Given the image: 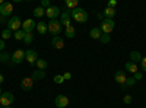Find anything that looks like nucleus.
<instances>
[{
	"label": "nucleus",
	"mask_w": 146,
	"mask_h": 108,
	"mask_svg": "<svg viewBox=\"0 0 146 108\" xmlns=\"http://www.w3.org/2000/svg\"><path fill=\"white\" fill-rule=\"evenodd\" d=\"M70 18L78 23H85L88 21V12L82 7H76V9L70 10Z\"/></svg>",
	"instance_id": "1"
},
{
	"label": "nucleus",
	"mask_w": 146,
	"mask_h": 108,
	"mask_svg": "<svg viewBox=\"0 0 146 108\" xmlns=\"http://www.w3.org/2000/svg\"><path fill=\"white\" fill-rule=\"evenodd\" d=\"M62 22L57 21V19H53L47 23V28H48V32H50L51 35H54V37H58L60 34H62Z\"/></svg>",
	"instance_id": "2"
},
{
	"label": "nucleus",
	"mask_w": 146,
	"mask_h": 108,
	"mask_svg": "<svg viewBox=\"0 0 146 108\" xmlns=\"http://www.w3.org/2000/svg\"><path fill=\"white\" fill-rule=\"evenodd\" d=\"M13 102H15V95L12 92H3L2 95H0V105L10 107Z\"/></svg>",
	"instance_id": "3"
},
{
	"label": "nucleus",
	"mask_w": 146,
	"mask_h": 108,
	"mask_svg": "<svg viewBox=\"0 0 146 108\" xmlns=\"http://www.w3.org/2000/svg\"><path fill=\"white\" fill-rule=\"evenodd\" d=\"M114 27H115V22L113 19H104L100 25V29L104 32V34H111L114 31Z\"/></svg>",
	"instance_id": "4"
},
{
	"label": "nucleus",
	"mask_w": 146,
	"mask_h": 108,
	"mask_svg": "<svg viewBox=\"0 0 146 108\" xmlns=\"http://www.w3.org/2000/svg\"><path fill=\"white\" fill-rule=\"evenodd\" d=\"M22 27V22H21V19H19V16H12L9 21H7V29H10L12 32H16V31H19V28Z\"/></svg>",
	"instance_id": "5"
},
{
	"label": "nucleus",
	"mask_w": 146,
	"mask_h": 108,
	"mask_svg": "<svg viewBox=\"0 0 146 108\" xmlns=\"http://www.w3.org/2000/svg\"><path fill=\"white\" fill-rule=\"evenodd\" d=\"M23 60H25V51H23V50H16L13 54L10 56L12 64H21Z\"/></svg>",
	"instance_id": "6"
},
{
	"label": "nucleus",
	"mask_w": 146,
	"mask_h": 108,
	"mask_svg": "<svg viewBox=\"0 0 146 108\" xmlns=\"http://www.w3.org/2000/svg\"><path fill=\"white\" fill-rule=\"evenodd\" d=\"M45 15L50 18V21H53V19H56L57 16L62 15V10H60L58 6H50L48 9H45Z\"/></svg>",
	"instance_id": "7"
},
{
	"label": "nucleus",
	"mask_w": 146,
	"mask_h": 108,
	"mask_svg": "<svg viewBox=\"0 0 146 108\" xmlns=\"http://www.w3.org/2000/svg\"><path fill=\"white\" fill-rule=\"evenodd\" d=\"M12 12H13V5H12V3L5 2L3 5H0V16L6 18V16L12 15Z\"/></svg>",
	"instance_id": "8"
},
{
	"label": "nucleus",
	"mask_w": 146,
	"mask_h": 108,
	"mask_svg": "<svg viewBox=\"0 0 146 108\" xmlns=\"http://www.w3.org/2000/svg\"><path fill=\"white\" fill-rule=\"evenodd\" d=\"M35 28H36V23H35L34 19H27V21H23V22H22V31L25 32V34L32 32Z\"/></svg>",
	"instance_id": "9"
},
{
	"label": "nucleus",
	"mask_w": 146,
	"mask_h": 108,
	"mask_svg": "<svg viewBox=\"0 0 146 108\" xmlns=\"http://www.w3.org/2000/svg\"><path fill=\"white\" fill-rule=\"evenodd\" d=\"M54 104L57 108H66L69 105V98L66 95H57L56 99H54Z\"/></svg>",
	"instance_id": "10"
},
{
	"label": "nucleus",
	"mask_w": 146,
	"mask_h": 108,
	"mask_svg": "<svg viewBox=\"0 0 146 108\" xmlns=\"http://www.w3.org/2000/svg\"><path fill=\"white\" fill-rule=\"evenodd\" d=\"M25 60L29 64H35L36 60H38V53L35 50H27L25 51Z\"/></svg>",
	"instance_id": "11"
},
{
	"label": "nucleus",
	"mask_w": 146,
	"mask_h": 108,
	"mask_svg": "<svg viewBox=\"0 0 146 108\" xmlns=\"http://www.w3.org/2000/svg\"><path fill=\"white\" fill-rule=\"evenodd\" d=\"M62 25L63 27H66V28H69V27H72V18H70V10H64V12H62Z\"/></svg>",
	"instance_id": "12"
},
{
	"label": "nucleus",
	"mask_w": 146,
	"mask_h": 108,
	"mask_svg": "<svg viewBox=\"0 0 146 108\" xmlns=\"http://www.w3.org/2000/svg\"><path fill=\"white\" fill-rule=\"evenodd\" d=\"M114 79H115L117 83H120V85L123 86L124 83H126V80H127L126 72H124V70H117V72H115V75H114Z\"/></svg>",
	"instance_id": "13"
},
{
	"label": "nucleus",
	"mask_w": 146,
	"mask_h": 108,
	"mask_svg": "<svg viewBox=\"0 0 146 108\" xmlns=\"http://www.w3.org/2000/svg\"><path fill=\"white\" fill-rule=\"evenodd\" d=\"M32 86H34V80H32V78H25V79H22V82H21V88H22V91L28 92V91L32 89Z\"/></svg>",
	"instance_id": "14"
},
{
	"label": "nucleus",
	"mask_w": 146,
	"mask_h": 108,
	"mask_svg": "<svg viewBox=\"0 0 146 108\" xmlns=\"http://www.w3.org/2000/svg\"><path fill=\"white\" fill-rule=\"evenodd\" d=\"M51 45L54 47L56 50H62L63 47H64V41H63L62 37H53V40H51Z\"/></svg>",
	"instance_id": "15"
},
{
	"label": "nucleus",
	"mask_w": 146,
	"mask_h": 108,
	"mask_svg": "<svg viewBox=\"0 0 146 108\" xmlns=\"http://www.w3.org/2000/svg\"><path fill=\"white\" fill-rule=\"evenodd\" d=\"M89 37H91L92 40H100V38L102 37V31H101L100 28H92V29L89 31Z\"/></svg>",
	"instance_id": "16"
},
{
	"label": "nucleus",
	"mask_w": 146,
	"mask_h": 108,
	"mask_svg": "<svg viewBox=\"0 0 146 108\" xmlns=\"http://www.w3.org/2000/svg\"><path fill=\"white\" fill-rule=\"evenodd\" d=\"M35 29L38 31L40 35H45V34L48 32V28H47V23H45V22H38V23H36V28H35Z\"/></svg>",
	"instance_id": "17"
},
{
	"label": "nucleus",
	"mask_w": 146,
	"mask_h": 108,
	"mask_svg": "<svg viewBox=\"0 0 146 108\" xmlns=\"http://www.w3.org/2000/svg\"><path fill=\"white\" fill-rule=\"evenodd\" d=\"M115 13H117L115 9H113V7H105L102 15L105 16V19H113V18L115 16Z\"/></svg>",
	"instance_id": "18"
},
{
	"label": "nucleus",
	"mask_w": 146,
	"mask_h": 108,
	"mask_svg": "<svg viewBox=\"0 0 146 108\" xmlns=\"http://www.w3.org/2000/svg\"><path fill=\"white\" fill-rule=\"evenodd\" d=\"M32 80L35 82V80H40V79H44L45 78V72L44 70H38V69H36V70H34V73H32Z\"/></svg>",
	"instance_id": "19"
},
{
	"label": "nucleus",
	"mask_w": 146,
	"mask_h": 108,
	"mask_svg": "<svg viewBox=\"0 0 146 108\" xmlns=\"http://www.w3.org/2000/svg\"><path fill=\"white\" fill-rule=\"evenodd\" d=\"M124 67H126L127 72H130L131 75H135L136 72H139V70H137V64H136V63H133V62H127Z\"/></svg>",
	"instance_id": "20"
},
{
	"label": "nucleus",
	"mask_w": 146,
	"mask_h": 108,
	"mask_svg": "<svg viewBox=\"0 0 146 108\" xmlns=\"http://www.w3.org/2000/svg\"><path fill=\"white\" fill-rule=\"evenodd\" d=\"M35 66H36V69H38V70H45L47 66H48V63L45 62L44 58H38V60H36V63H35Z\"/></svg>",
	"instance_id": "21"
},
{
	"label": "nucleus",
	"mask_w": 146,
	"mask_h": 108,
	"mask_svg": "<svg viewBox=\"0 0 146 108\" xmlns=\"http://www.w3.org/2000/svg\"><path fill=\"white\" fill-rule=\"evenodd\" d=\"M130 62H133V63H137V62H140L142 60V56H140V53L139 51H131L130 53Z\"/></svg>",
	"instance_id": "22"
},
{
	"label": "nucleus",
	"mask_w": 146,
	"mask_h": 108,
	"mask_svg": "<svg viewBox=\"0 0 146 108\" xmlns=\"http://www.w3.org/2000/svg\"><path fill=\"white\" fill-rule=\"evenodd\" d=\"M44 15H45V10H44V7L38 6V7H35V9H34V16H35V18H42Z\"/></svg>",
	"instance_id": "23"
},
{
	"label": "nucleus",
	"mask_w": 146,
	"mask_h": 108,
	"mask_svg": "<svg viewBox=\"0 0 146 108\" xmlns=\"http://www.w3.org/2000/svg\"><path fill=\"white\" fill-rule=\"evenodd\" d=\"M64 35L67 38H73L76 35V29L73 28V27H69V28H66V31H64Z\"/></svg>",
	"instance_id": "24"
},
{
	"label": "nucleus",
	"mask_w": 146,
	"mask_h": 108,
	"mask_svg": "<svg viewBox=\"0 0 146 108\" xmlns=\"http://www.w3.org/2000/svg\"><path fill=\"white\" fill-rule=\"evenodd\" d=\"M78 5H79V2H78V0H67V2H66V6H67L70 10L76 9V7H78Z\"/></svg>",
	"instance_id": "25"
},
{
	"label": "nucleus",
	"mask_w": 146,
	"mask_h": 108,
	"mask_svg": "<svg viewBox=\"0 0 146 108\" xmlns=\"http://www.w3.org/2000/svg\"><path fill=\"white\" fill-rule=\"evenodd\" d=\"M9 58H10V54H9V53H6V51H2V53H0V62H2V63L9 62Z\"/></svg>",
	"instance_id": "26"
},
{
	"label": "nucleus",
	"mask_w": 146,
	"mask_h": 108,
	"mask_svg": "<svg viewBox=\"0 0 146 108\" xmlns=\"http://www.w3.org/2000/svg\"><path fill=\"white\" fill-rule=\"evenodd\" d=\"M10 37H12V31H10V29L6 28V29L2 31V40H3V41H5V40H9Z\"/></svg>",
	"instance_id": "27"
},
{
	"label": "nucleus",
	"mask_w": 146,
	"mask_h": 108,
	"mask_svg": "<svg viewBox=\"0 0 146 108\" xmlns=\"http://www.w3.org/2000/svg\"><path fill=\"white\" fill-rule=\"evenodd\" d=\"M34 41V34L29 32V34H25V37H23V42L25 44H31Z\"/></svg>",
	"instance_id": "28"
},
{
	"label": "nucleus",
	"mask_w": 146,
	"mask_h": 108,
	"mask_svg": "<svg viewBox=\"0 0 146 108\" xmlns=\"http://www.w3.org/2000/svg\"><path fill=\"white\" fill-rule=\"evenodd\" d=\"M133 85H136V79L135 78H133V76H130V78H127V80H126V83H124V85L123 86H133Z\"/></svg>",
	"instance_id": "29"
},
{
	"label": "nucleus",
	"mask_w": 146,
	"mask_h": 108,
	"mask_svg": "<svg viewBox=\"0 0 146 108\" xmlns=\"http://www.w3.org/2000/svg\"><path fill=\"white\" fill-rule=\"evenodd\" d=\"M100 41L102 44H108L110 41H111V37H110V34H102V37L100 38Z\"/></svg>",
	"instance_id": "30"
},
{
	"label": "nucleus",
	"mask_w": 146,
	"mask_h": 108,
	"mask_svg": "<svg viewBox=\"0 0 146 108\" xmlns=\"http://www.w3.org/2000/svg\"><path fill=\"white\" fill-rule=\"evenodd\" d=\"M13 35H15V40H22V41H23V37H25V32H23L22 29H19V31H16Z\"/></svg>",
	"instance_id": "31"
},
{
	"label": "nucleus",
	"mask_w": 146,
	"mask_h": 108,
	"mask_svg": "<svg viewBox=\"0 0 146 108\" xmlns=\"http://www.w3.org/2000/svg\"><path fill=\"white\" fill-rule=\"evenodd\" d=\"M53 80H54V82L57 83V85H62V83L64 82V78H63V75H56Z\"/></svg>",
	"instance_id": "32"
},
{
	"label": "nucleus",
	"mask_w": 146,
	"mask_h": 108,
	"mask_svg": "<svg viewBox=\"0 0 146 108\" xmlns=\"http://www.w3.org/2000/svg\"><path fill=\"white\" fill-rule=\"evenodd\" d=\"M123 101H124V104H131V101H133V98H131V95H124V98H123Z\"/></svg>",
	"instance_id": "33"
},
{
	"label": "nucleus",
	"mask_w": 146,
	"mask_h": 108,
	"mask_svg": "<svg viewBox=\"0 0 146 108\" xmlns=\"http://www.w3.org/2000/svg\"><path fill=\"white\" fill-rule=\"evenodd\" d=\"M140 66H142V70L146 72V57H142V60H140Z\"/></svg>",
	"instance_id": "34"
},
{
	"label": "nucleus",
	"mask_w": 146,
	"mask_h": 108,
	"mask_svg": "<svg viewBox=\"0 0 146 108\" xmlns=\"http://www.w3.org/2000/svg\"><path fill=\"white\" fill-rule=\"evenodd\" d=\"M51 5H50V2H48V0H41V7H50Z\"/></svg>",
	"instance_id": "35"
},
{
	"label": "nucleus",
	"mask_w": 146,
	"mask_h": 108,
	"mask_svg": "<svg viewBox=\"0 0 146 108\" xmlns=\"http://www.w3.org/2000/svg\"><path fill=\"white\" fill-rule=\"evenodd\" d=\"M133 78H135V79H136V82H137V80H140V79L143 78V75L140 73V72H136V73L133 75Z\"/></svg>",
	"instance_id": "36"
},
{
	"label": "nucleus",
	"mask_w": 146,
	"mask_h": 108,
	"mask_svg": "<svg viewBox=\"0 0 146 108\" xmlns=\"http://www.w3.org/2000/svg\"><path fill=\"white\" fill-rule=\"evenodd\" d=\"M63 78H64V80H69V79H72V73L66 72V73H63Z\"/></svg>",
	"instance_id": "37"
},
{
	"label": "nucleus",
	"mask_w": 146,
	"mask_h": 108,
	"mask_svg": "<svg viewBox=\"0 0 146 108\" xmlns=\"http://www.w3.org/2000/svg\"><path fill=\"white\" fill-rule=\"evenodd\" d=\"M115 5H117V2H115V0H111V2H108V6L107 7H115Z\"/></svg>",
	"instance_id": "38"
},
{
	"label": "nucleus",
	"mask_w": 146,
	"mask_h": 108,
	"mask_svg": "<svg viewBox=\"0 0 146 108\" xmlns=\"http://www.w3.org/2000/svg\"><path fill=\"white\" fill-rule=\"evenodd\" d=\"M5 47H6V45H5V41H3L2 38H0V51H3Z\"/></svg>",
	"instance_id": "39"
},
{
	"label": "nucleus",
	"mask_w": 146,
	"mask_h": 108,
	"mask_svg": "<svg viewBox=\"0 0 146 108\" xmlns=\"http://www.w3.org/2000/svg\"><path fill=\"white\" fill-rule=\"evenodd\" d=\"M5 82V76L2 75V73H0V85H2V83Z\"/></svg>",
	"instance_id": "40"
},
{
	"label": "nucleus",
	"mask_w": 146,
	"mask_h": 108,
	"mask_svg": "<svg viewBox=\"0 0 146 108\" xmlns=\"http://www.w3.org/2000/svg\"><path fill=\"white\" fill-rule=\"evenodd\" d=\"M96 18H98V19H102V21H104V15H102V13H98V15H96Z\"/></svg>",
	"instance_id": "41"
},
{
	"label": "nucleus",
	"mask_w": 146,
	"mask_h": 108,
	"mask_svg": "<svg viewBox=\"0 0 146 108\" xmlns=\"http://www.w3.org/2000/svg\"><path fill=\"white\" fill-rule=\"evenodd\" d=\"M0 22H2V23H5V22H6V18H3V16H0Z\"/></svg>",
	"instance_id": "42"
},
{
	"label": "nucleus",
	"mask_w": 146,
	"mask_h": 108,
	"mask_svg": "<svg viewBox=\"0 0 146 108\" xmlns=\"http://www.w3.org/2000/svg\"><path fill=\"white\" fill-rule=\"evenodd\" d=\"M2 93H3V92H2V88H0V95H2Z\"/></svg>",
	"instance_id": "43"
},
{
	"label": "nucleus",
	"mask_w": 146,
	"mask_h": 108,
	"mask_svg": "<svg viewBox=\"0 0 146 108\" xmlns=\"http://www.w3.org/2000/svg\"><path fill=\"white\" fill-rule=\"evenodd\" d=\"M3 108H12V107H3Z\"/></svg>",
	"instance_id": "44"
}]
</instances>
